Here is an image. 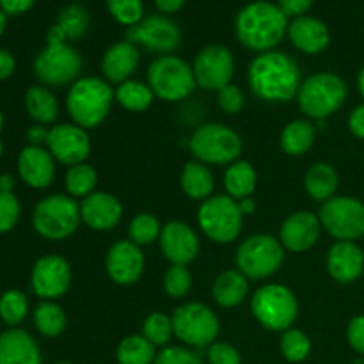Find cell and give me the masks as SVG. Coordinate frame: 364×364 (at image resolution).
<instances>
[{
  "instance_id": "obj_1",
  "label": "cell",
  "mask_w": 364,
  "mask_h": 364,
  "mask_svg": "<svg viewBox=\"0 0 364 364\" xmlns=\"http://www.w3.org/2000/svg\"><path fill=\"white\" fill-rule=\"evenodd\" d=\"M252 95L265 103H287L297 98L302 77L297 60L284 52L270 50L258 53L247 70Z\"/></svg>"
},
{
  "instance_id": "obj_2",
  "label": "cell",
  "mask_w": 364,
  "mask_h": 364,
  "mask_svg": "<svg viewBox=\"0 0 364 364\" xmlns=\"http://www.w3.org/2000/svg\"><path fill=\"white\" fill-rule=\"evenodd\" d=\"M237 38L252 52H270L288 34V18L279 6L270 2H252L237 14Z\"/></svg>"
},
{
  "instance_id": "obj_3",
  "label": "cell",
  "mask_w": 364,
  "mask_h": 364,
  "mask_svg": "<svg viewBox=\"0 0 364 364\" xmlns=\"http://www.w3.org/2000/svg\"><path fill=\"white\" fill-rule=\"evenodd\" d=\"M114 102V89L105 78L80 77L70 85L66 95V110L71 123L84 130H92L107 119Z\"/></svg>"
},
{
  "instance_id": "obj_4",
  "label": "cell",
  "mask_w": 364,
  "mask_h": 364,
  "mask_svg": "<svg viewBox=\"0 0 364 364\" xmlns=\"http://www.w3.org/2000/svg\"><path fill=\"white\" fill-rule=\"evenodd\" d=\"M347 82L336 73L320 71L304 78L297 92V103L301 112L308 119L320 121L333 116L347 102Z\"/></svg>"
},
{
  "instance_id": "obj_5",
  "label": "cell",
  "mask_w": 364,
  "mask_h": 364,
  "mask_svg": "<svg viewBox=\"0 0 364 364\" xmlns=\"http://www.w3.org/2000/svg\"><path fill=\"white\" fill-rule=\"evenodd\" d=\"M242 139L223 123H205L188 139V149L198 162L206 166H230L242 155Z\"/></svg>"
},
{
  "instance_id": "obj_6",
  "label": "cell",
  "mask_w": 364,
  "mask_h": 364,
  "mask_svg": "<svg viewBox=\"0 0 364 364\" xmlns=\"http://www.w3.org/2000/svg\"><path fill=\"white\" fill-rule=\"evenodd\" d=\"M251 311L262 327L274 333H284L297 320L299 301L284 284L269 283L252 294Z\"/></svg>"
},
{
  "instance_id": "obj_7",
  "label": "cell",
  "mask_w": 364,
  "mask_h": 364,
  "mask_svg": "<svg viewBox=\"0 0 364 364\" xmlns=\"http://www.w3.org/2000/svg\"><path fill=\"white\" fill-rule=\"evenodd\" d=\"M82 223L80 203L68 194H52L41 199L32 213L36 233L46 240H66Z\"/></svg>"
},
{
  "instance_id": "obj_8",
  "label": "cell",
  "mask_w": 364,
  "mask_h": 364,
  "mask_svg": "<svg viewBox=\"0 0 364 364\" xmlns=\"http://www.w3.org/2000/svg\"><path fill=\"white\" fill-rule=\"evenodd\" d=\"M148 84L156 98L176 103L188 98L198 87L194 70L176 55H159L148 68Z\"/></svg>"
},
{
  "instance_id": "obj_9",
  "label": "cell",
  "mask_w": 364,
  "mask_h": 364,
  "mask_svg": "<svg viewBox=\"0 0 364 364\" xmlns=\"http://www.w3.org/2000/svg\"><path fill=\"white\" fill-rule=\"evenodd\" d=\"M284 247L279 238L267 233L251 235L237 249L235 263L247 279H267L281 269Z\"/></svg>"
},
{
  "instance_id": "obj_10",
  "label": "cell",
  "mask_w": 364,
  "mask_h": 364,
  "mask_svg": "<svg viewBox=\"0 0 364 364\" xmlns=\"http://www.w3.org/2000/svg\"><path fill=\"white\" fill-rule=\"evenodd\" d=\"M198 224L215 244H231L240 237L244 215L237 199L228 194L212 196L199 206Z\"/></svg>"
},
{
  "instance_id": "obj_11",
  "label": "cell",
  "mask_w": 364,
  "mask_h": 364,
  "mask_svg": "<svg viewBox=\"0 0 364 364\" xmlns=\"http://www.w3.org/2000/svg\"><path fill=\"white\" fill-rule=\"evenodd\" d=\"M171 320H173L174 336L188 347H210L215 343L220 333L219 316L203 302H187L178 306Z\"/></svg>"
},
{
  "instance_id": "obj_12",
  "label": "cell",
  "mask_w": 364,
  "mask_h": 364,
  "mask_svg": "<svg viewBox=\"0 0 364 364\" xmlns=\"http://www.w3.org/2000/svg\"><path fill=\"white\" fill-rule=\"evenodd\" d=\"M82 57L68 43H46L34 60V75L46 87H64L77 82Z\"/></svg>"
},
{
  "instance_id": "obj_13",
  "label": "cell",
  "mask_w": 364,
  "mask_h": 364,
  "mask_svg": "<svg viewBox=\"0 0 364 364\" xmlns=\"http://www.w3.org/2000/svg\"><path fill=\"white\" fill-rule=\"evenodd\" d=\"M322 230L338 242H355L364 237V203L352 196H334L318 212Z\"/></svg>"
},
{
  "instance_id": "obj_14",
  "label": "cell",
  "mask_w": 364,
  "mask_h": 364,
  "mask_svg": "<svg viewBox=\"0 0 364 364\" xmlns=\"http://www.w3.org/2000/svg\"><path fill=\"white\" fill-rule=\"evenodd\" d=\"M196 84L205 91H220L231 84L235 75V57L226 46H205L192 63Z\"/></svg>"
},
{
  "instance_id": "obj_15",
  "label": "cell",
  "mask_w": 364,
  "mask_h": 364,
  "mask_svg": "<svg viewBox=\"0 0 364 364\" xmlns=\"http://www.w3.org/2000/svg\"><path fill=\"white\" fill-rule=\"evenodd\" d=\"M127 41L160 55H171L180 46L181 31L167 16H149L142 18L134 27H128Z\"/></svg>"
},
{
  "instance_id": "obj_16",
  "label": "cell",
  "mask_w": 364,
  "mask_h": 364,
  "mask_svg": "<svg viewBox=\"0 0 364 364\" xmlns=\"http://www.w3.org/2000/svg\"><path fill=\"white\" fill-rule=\"evenodd\" d=\"M46 149L53 160L71 167L84 164L91 155V137L87 130L75 123H59L50 128Z\"/></svg>"
},
{
  "instance_id": "obj_17",
  "label": "cell",
  "mask_w": 364,
  "mask_h": 364,
  "mask_svg": "<svg viewBox=\"0 0 364 364\" xmlns=\"http://www.w3.org/2000/svg\"><path fill=\"white\" fill-rule=\"evenodd\" d=\"M34 294L43 301H57L71 287V267L63 256L46 255L34 263L31 274Z\"/></svg>"
},
{
  "instance_id": "obj_18",
  "label": "cell",
  "mask_w": 364,
  "mask_h": 364,
  "mask_svg": "<svg viewBox=\"0 0 364 364\" xmlns=\"http://www.w3.org/2000/svg\"><path fill=\"white\" fill-rule=\"evenodd\" d=\"M146 258L142 249L132 240H117L109 247L105 256L107 276L119 287H130L142 277Z\"/></svg>"
},
{
  "instance_id": "obj_19",
  "label": "cell",
  "mask_w": 364,
  "mask_h": 364,
  "mask_svg": "<svg viewBox=\"0 0 364 364\" xmlns=\"http://www.w3.org/2000/svg\"><path fill=\"white\" fill-rule=\"evenodd\" d=\"M160 252L171 265H183L194 262L199 255V237L191 224L183 220H171L164 224L159 238Z\"/></svg>"
},
{
  "instance_id": "obj_20",
  "label": "cell",
  "mask_w": 364,
  "mask_h": 364,
  "mask_svg": "<svg viewBox=\"0 0 364 364\" xmlns=\"http://www.w3.org/2000/svg\"><path fill=\"white\" fill-rule=\"evenodd\" d=\"M322 235V223L318 215L301 210L283 220L279 230V242L291 252H306L315 247Z\"/></svg>"
},
{
  "instance_id": "obj_21",
  "label": "cell",
  "mask_w": 364,
  "mask_h": 364,
  "mask_svg": "<svg viewBox=\"0 0 364 364\" xmlns=\"http://www.w3.org/2000/svg\"><path fill=\"white\" fill-rule=\"evenodd\" d=\"M82 223L92 231H110L123 219V205L110 192L96 191L80 203Z\"/></svg>"
},
{
  "instance_id": "obj_22",
  "label": "cell",
  "mask_w": 364,
  "mask_h": 364,
  "mask_svg": "<svg viewBox=\"0 0 364 364\" xmlns=\"http://www.w3.org/2000/svg\"><path fill=\"white\" fill-rule=\"evenodd\" d=\"M329 276L340 284H352L364 272V252L355 242H336L326 258Z\"/></svg>"
},
{
  "instance_id": "obj_23",
  "label": "cell",
  "mask_w": 364,
  "mask_h": 364,
  "mask_svg": "<svg viewBox=\"0 0 364 364\" xmlns=\"http://www.w3.org/2000/svg\"><path fill=\"white\" fill-rule=\"evenodd\" d=\"M18 173L31 188H48L55 176V160L43 146H27L18 156Z\"/></svg>"
},
{
  "instance_id": "obj_24",
  "label": "cell",
  "mask_w": 364,
  "mask_h": 364,
  "mask_svg": "<svg viewBox=\"0 0 364 364\" xmlns=\"http://www.w3.org/2000/svg\"><path fill=\"white\" fill-rule=\"evenodd\" d=\"M139 63H141V53H139L137 45L124 39V41L114 43L103 53L102 73L110 85H119L130 80L132 75L137 71Z\"/></svg>"
},
{
  "instance_id": "obj_25",
  "label": "cell",
  "mask_w": 364,
  "mask_h": 364,
  "mask_svg": "<svg viewBox=\"0 0 364 364\" xmlns=\"http://www.w3.org/2000/svg\"><path fill=\"white\" fill-rule=\"evenodd\" d=\"M288 38L295 48L301 50L302 53H308V55H318L331 43L327 25L311 16L295 18L288 25Z\"/></svg>"
},
{
  "instance_id": "obj_26",
  "label": "cell",
  "mask_w": 364,
  "mask_h": 364,
  "mask_svg": "<svg viewBox=\"0 0 364 364\" xmlns=\"http://www.w3.org/2000/svg\"><path fill=\"white\" fill-rule=\"evenodd\" d=\"M0 364H41V350L27 331L11 327L0 334Z\"/></svg>"
},
{
  "instance_id": "obj_27",
  "label": "cell",
  "mask_w": 364,
  "mask_h": 364,
  "mask_svg": "<svg viewBox=\"0 0 364 364\" xmlns=\"http://www.w3.org/2000/svg\"><path fill=\"white\" fill-rule=\"evenodd\" d=\"M212 294L220 308H237L249 297V279L238 269L224 270L213 281Z\"/></svg>"
},
{
  "instance_id": "obj_28",
  "label": "cell",
  "mask_w": 364,
  "mask_h": 364,
  "mask_svg": "<svg viewBox=\"0 0 364 364\" xmlns=\"http://www.w3.org/2000/svg\"><path fill=\"white\" fill-rule=\"evenodd\" d=\"M180 185L188 199L203 203L212 198V192L215 188V178L206 164L192 160V162L185 164L183 171H181Z\"/></svg>"
},
{
  "instance_id": "obj_29",
  "label": "cell",
  "mask_w": 364,
  "mask_h": 364,
  "mask_svg": "<svg viewBox=\"0 0 364 364\" xmlns=\"http://www.w3.org/2000/svg\"><path fill=\"white\" fill-rule=\"evenodd\" d=\"M340 187V176L336 169L327 162H316L306 171L304 174V188L309 198L318 203L329 201L336 196Z\"/></svg>"
},
{
  "instance_id": "obj_30",
  "label": "cell",
  "mask_w": 364,
  "mask_h": 364,
  "mask_svg": "<svg viewBox=\"0 0 364 364\" xmlns=\"http://www.w3.org/2000/svg\"><path fill=\"white\" fill-rule=\"evenodd\" d=\"M316 127L311 119H294L281 132V148L290 156H302L315 144Z\"/></svg>"
},
{
  "instance_id": "obj_31",
  "label": "cell",
  "mask_w": 364,
  "mask_h": 364,
  "mask_svg": "<svg viewBox=\"0 0 364 364\" xmlns=\"http://www.w3.org/2000/svg\"><path fill=\"white\" fill-rule=\"evenodd\" d=\"M25 109L38 124H52L59 117V102L46 85H32L25 92Z\"/></svg>"
},
{
  "instance_id": "obj_32",
  "label": "cell",
  "mask_w": 364,
  "mask_h": 364,
  "mask_svg": "<svg viewBox=\"0 0 364 364\" xmlns=\"http://www.w3.org/2000/svg\"><path fill=\"white\" fill-rule=\"evenodd\" d=\"M256 181H258V176H256V171L252 167L251 162L247 160H240L230 164L224 173V188H226V194L230 198L240 199L251 198L252 192L256 188Z\"/></svg>"
},
{
  "instance_id": "obj_33",
  "label": "cell",
  "mask_w": 364,
  "mask_h": 364,
  "mask_svg": "<svg viewBox=\"0 0 364 364\" xmlns=\"http://www.w3.org/2000/svg\"><path fill=\"white\" fill-rule=\"evenodd\" d=\"M114 96H116V102L130 112H144L156 98L148 82L135 80V78L117 85L114 89Z\"/></svg>"
},
{
  "instance_id": "obj_34",
  "label": "cell",
  "mask_w": 364,
  "mask_h": 364,
  "mask_svg": "<svg viewBox=\"0 0 364 364\" xmlns=\"http://www.w3.org/2000/svg\"><path fill=\"white\" fill-rule=\"evenodd\" d=\"M66 313L55 301H43L34 309V326L45 338H57L66 329Z\"/></svg>"
},
{
  "instance_id": "obj_35",
  "label": "cell",
  "mask_w": 364,
  "mask_h": 364,
  "mask_svg": "<svg viewBox=\"0 0 364 364\" xmlns=\"http://www.w3.org/2000/svg\"><path fill=\"white\" fill-rule=\"evenodd\" d=\"M155 345L142 334H132L117 345L116 359L119 364H155Z\"/></svg>"
},
{
  "instance_id": "obj_36",
  "label": "cell",
  "mask_w": 364,
  "mask_h": 364,
  "mask_svg": "<svg viewBox=\"0 0 364 364\" xmlns=\"http://www.w3.org/2000/svg\"><path fill=\"white\" fill-rule=\"evenodd\" d=\"M96 183H98V174L95 167L89 166L87 162L68 167L66 176H64V188L70 198L85 199L92 192H96Z\"/></svg>"
},
{
  "instance_id": "obj_37",
  "label": "cell",
  "mask_w": 364,
  "mask_h": 364,
  "mask_svg": "<svg viewBox=\"0 0 364 364\" xmlns=\"http://www.w3.org/2000/svg\"><path fill=\"white\" fill-rule=\"evenodd\" d=\"M53 27L59 31V34L63 36L64 41H77L82 36L87 32L89 27V13L78 4H71L66 6L59 14V20Z\"/></svg>"
},
{
  "instance_id": "obj_38",
  "label": "cell",
  "mask_w": 364,
  "mask_h": 364,
  "mask_svg": "<svg viewBox=\"0 0 364 364\" xmlns=\"http://www.w3.org/2000/svg\"><path fill=\"white\" fill-rule=\"evenodd\" d=\"M162 233V224L153 213H139L128 224V240L137 244L139 247L151 245L156 242Z\"/></svg>"
},
{
  "instance_id": "obj_39",
  "label": "cell",
  "mask_w": 364,
  "mask_h": 364,
  "mask_svg": "<svg viewBox=\"0 0 364 364\" xmlns=\"http://www.w3.org/2000/svg\"><path fill=\"white\" fill-rule=\"evenodd\" d=\"M142 336L148 341H151L155 347H166L174 336L173 320L166 313L155 311L149 313L142 323Z\"/></svg>"
},
{
  "instance_id": "obj_40",
  "label": "cell",
  "mask_w": 364,
  "mask_h": 364,
  "mask_svg": "<svg viewBox=\"0 0 364 364\" xmlns=\"http://www.w3.org/2000/svg\"><path fill=\"white\" fill-rule=\"evenodd\" d=\"M28 313L27 295L20 290H7L0 297V318L11 327H16Z\"/></svg>"
},
{
  "instance_id": "obj_41",
  "label": "cell",
  "mask_w": 364,
  "mask_h": 364,
  "mask_svg": "<svg viewBox=\"0 0 364 364\" xmlns=\"http://www.w3.org/2000/svg\"><path fill=\"white\" fill-rule=\"evenodd\" d=\"M311 352V340L301 329L290 327L281 336V354L290 363H301Z\"/></svg>"
},
{
  "instance_id": "obj_42",
  "label": "cell",
  "mask_w": 364,
  "mask_h": 364,
  "mask_svg": "<svg viewBox=\"0 0 364 364\" xmlns=\"http://www.w3.org/2000/svg\"><path fill=\"white\" fill-rule=\"evenodd\" d=\"M164 291L171 299H183L187 297L192 288V274L187 267L183 265H171L164 274L162 281Z\"/></svg>"
},
{
  "instance_id": "obj_43",
  "label": "cell",
  "mask_w": 364,
  "mask_h": 364,
  "mask_svg": "<svg viewBox=\"0 0 364 364\" xmlns=\"http://www.w3.org/2000/svg\"><path fill=\"white\" fill-rule=\"evenodd\" d=\"M107 7H109V13L127 27L137 25L144 14L142 0H107Z\"/></svg>"
},
{
  "instance_id": "obj_44",
  "label": "cell",
  "mask_w": 364,
  "mask_h": 364,
  "mask_svg": "<svg viewBox=\"0 0 364 364\" xmlns=\"http://www.w3.org/2000/svg\"><path fill=\"white\" fill-rule=\"evenodd\" d=\"M21 206L13 192H0V233H7L16 226Z\"/></svg>"
},
{
  "instance_id": "obj_45",
  "label": "cell",
  "mask_w": 364,
  "mask_h": 364,
  "mask_svg": "<svg viewBox=\"0 0 364 364\" xmlns=\"http://www.w3.org/2000/svg\"><path fill=\"white\" fill-rule=\"evenodd\" d=\"M217 105L223 112L235 116V114L240 112L245 105V95L238 85L228 84L226 87H223L220 91H217Z\"/></svg>"
},
{
  "instance_id": "obj_46",
  "label": "cell",
  "mask_w": 364,
  "mask_h": 364,
  "mask_svg": "<svg viewBox=\"0 0 364 364\" xmlns=\"http://www.w3.org/2000/svg\"><path fill=\"white\" fill-rule=\"evenodd\" d=\"M155 364H203L201 358L191 348L185 347H164L156 354Z\"/></svg>"
},
{
  "instance_id": "obj_47",
  "label": "cell",
  "mask_w": 364,
  "mask_h": 364,
  "mask_svg": "<svg viewBox=\"0 0 364 364\" xmlns=\"http://www.w3.org/2000/svg\"><path fill=\"white\" fill-rule=\"evenodd\" d=\"M208 363L210 364H242L240 352L230 343L215 341L208 347Z\"/></svg>"
},
{
  "instance_id": "obj_48",
  "label": "cell",
  "mask_w": 364,
  "mask_h": 364,
  "mask_svg": "<svg viewBox=\"0 0 364 364\" xmlns=\"http://www.w3.org/2000/svg\"><path fill=\"white\" fill-rule=\"evenodd\" d=\"M348 345L354 348L358 354L364 355V315L354 316L347 327Z\"/></svg>"
},
{
  "instance_id": "obj_49",
  "label": "cell",
  "mask_w": 364,
  "mask_h": 364,
  "mask_svg": "<svg viewBox=\"0 0 364 364\" xmlns=\"http://www.w3.org/2000/svg\"><path fill=\"white\" fill-rule=\"evenodd\" d=\"M313 0H277V6L283 11L284 16H295L301 18L304 16V13H308V9L311 7Z\"/></svg>"
},
{
  "instance_id": "obj_50",
  "label": "cell",
  "mask_w": 364,
  "mask_h": 364,
  "mask_svg": "<svg viewBox=\"0 0 364 364\" xmlns=\"http://www.w3.org/2000/svg\"><path fill=\"white\" fill-rule=\"evenodd\" d=\"M348 130L352 132L354 137L364 141V103L355 107L350 112V116H348Z\"/></svg>"
},
{
  "instance_id": "obj_51",
  "label": "cell",
  "mask_w": 364,
  "mask_h": 364,
  "mask_svg": "<svg viewBox=\"0 0 364 364\" xmlns=\"http://www.w3.org/2000/svg\"><path fill=\"white\" fill-rule=\"evenodd\" d=\"M36 0H0V7L7 14H21L34 6Z\"/></svg>"
},
{
  "instance_id": "obj_52",
  "label": "cell",
  "mask_w": 364,
  "mask_h": 364,
  "mask_svg": "<svg viewBox=\"0 0 364 364\" xmlns=\"http://www.w3.org/2000/svg\"><path fill=\"white\" fill-rule=\"evenodd\" d=\"M48 128L45 127V124H38L36 123L34 127H31L27 130V141L31 142L28 146H43L46 144V141H48Z\"/></svg>"
},
{
  "instance_id": "obj_53",
  "label": "cell",
  "mask_w": 364,
  "mask_h": 364,
  "mask_svg": "<svg viewBox=\"0 0 364 364\" xmlns=\"http://www.w3.org/2000/svg\"><path fill=\"white\" fill-rule=\"evenodd\" d=\"M14 57L7 50H0V80H7L14 73Z\"/></svg>"
},
{
  "instance_id": "obj_54",
  "label": "cell",
  "mask_w": 364,
  "mask_h": 364,
  "mask_svg": "<svg viewBox=\"0 0 364 364\" xmlns=\"http://www.w3.org/2000/svg\"><path fill=\"white\" fill-rule=\"evenodd\" d=\"M155 4L162 13L171 14V13H176L178 9H181L185 0H155Z\"/></svg>"
},
{
  "instance_id": "obj_55",
  "label": "cell",
  "mask_w": 364,
  "mask_h": 364,
  "mask_svg": "<svg viewBox=\"0 0 364 364\" xmlns=\"http://www.w3.org/2000/svg\"><path fill=\"white\" fill-rule=\"evenodd\" d=\"M238 206H240V212H242V215H252V213L256 212V201L252 198H245V199H240V201H238Z\"/></svg>"
},
{
  "instance_id": "obj_56",
  "label": "cell",
  "mask_w": 364,
  "mask_h": 364,
  "mask_svg": "<svg viewBox=\"0 0 364 364\" xmlns=\"http://www.w3.org/2000/svg\"><path fill=\"white\" fill-rule=\"evenodd\" d=\"M14 178L11 174H2L0 176V192H13L14 188Z\"/></svg>"
},
{
  "instance_id": "obj_57",
  "label": "cell",
  "mask_w": 364,
  "mask_h": 364,
  "mask_svg": "<svg viewBox=\"0 0 364 364\" xmlns=\"http://www.w3.org/2000/svg\"><path fill=\"white\" fill-rule=\"evenodd\" d=\"M358 89L364 98V66L361 68V71H359V75H358Z\"/></svg>"
},
{
  "instance_id": "obj_58",
  "label": "cell",
  "mask_w": 364,
  "mask_h": 364,
  "mask_svg": "<svg viewBox=\"0 0 364 364\" xmlns=\"http://www.w3.org/2000/svg\"><path fill=\"white\" fill-rule=\"evenodd\" d=\"M4 28H6V13L0 9V36H2Z\"/></svg>"
},
{
  "instance_id": "obj_59",
  "label": "cell",
  "mask_w": 364,
  "mask_h": 364,
  "mask_svg": "<svg viewBox=\"0 0 364 364\" xmlns=\"http://www.w3.org/2000/svg\"><path fill=\"white\" fill-rule=\"evenodd\" d=\"M2 124H4V116L2 112H0V130H2Z\"/></svg>"
},
{
  "instance_id": "obj_60",
  "label": "cell",
  "mask_w": 364,
  "mask_h": 364,
  "mask_svg": "<svg viewBox=\"0 0 364 364\" xmlns=\"http://www.w3.org/2000/svg\"><path fill=\"white\" fill-rule=\"evenodd\" d=\"M2 151H4V146H2V141H0V156H2Z\"/></svg>"
},
{
  "instance_id": "obj_61",
  "label": "cell",
  "mask_w": 364,
  "mask_h": 364,
  "mask_svg": "<svg viewBox=\"0 0 364 364\" xmlns=\"http://www.w3.org/2000/svg\"><path fill=\"white\" fill-rule=\"evenodd\" d=\"M55 364H73V363H55Z\"/></svg>"
}]
</instances>
